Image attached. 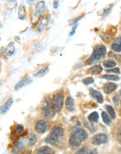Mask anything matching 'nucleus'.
I'll list each match as a JSON object with an SVG mask.
<instances>
[{
	"label": "nucleus",
	"mask_w": 121,
	"mask_h": 154,
	"mask_svg": "<svg viewBox=\"0 0 121 154\" xmlns=\"http://www.w3.org/2000/svg\"><path fill=\"white\" fill-rule=\"evenodd\" d=\"M88 137L87 132L83 129H76L72 132L70 135L69 144L70 147L75 149L80 146L82 142Z\"/></svg>",
	"instance_id": "1"
},
{
	"label": "nucleus",
	"mask_w": 121,
	"mask_h": 154,
	"mask_svg": "<svg viewBox=\"0 0 121 154\" xmlns=\"http://www.w3.org/2000/svg\"><path fill=\"white\" fill-rule=\"evenodd\" d=\"M63 135L64 130L60 126H55L52 128L50 135L46 139L45 142L46 143L56 146L60 143Z\"/></svg>",
	"instance_id": "2"
},
{
	"label": "nucleus",
	"mask_w": 121,
	"mask_h": 154,
	"mask_svg": "<svg viewBox=\"0 0 121 154\" xmlns=\"http://www.w3.org/2000/svg\"><path fill=\"white\" fill-rule=\"evenodd\" d=\"M106 54V48L102 45L95 46L91 56L86 61L87 65H91L95 63H97L104 58Z\"/></svg>",
	"instance_id": "3"
},
{
	"label": "nucleus",
	"mask_w": 121,
	"mask_h": 154,
	"mask_svg": "<svg viewBox=\"0 0 121 154\" xmlns=\"http://www.w3.org/2000/svg\"><path fill=\"white\" fill-rule=\"evenodd\" d=\"M41 109L44 117L47 119H52L56 115L57 112L53 106L52 101L49 97H46L43 100L41 105Z\"/></svg>",
	"instance_id": "4"
},
{
	"label": "nucleus",
	"mask_w": 121,
	"mask_h": 154,
	"mask_svg": "<svg viewBox=\"0 0 121 154\" xmlns=\"http://www.w3.org/2000/svg\"><path fill=\"white\" fill-rule=\"evenodd\" d=\"M64 96L62 92H58L53 96L52 102L57 112L61 111L64 106Z\"/></svg>",
	"instance_id": "5"
},
{
	"label": "nucleus",
	"mask_w": 121,
	"mask_h": 154,
	"mask_svg": "<svg viewBox=\"0 0 121 154\" xmlns=\"http://www.w3.org/2000/svg\"><path fill=\"white\" fill-rule=\"evenodd\" d=\"M108 141L107 135L105 134H97L95 135L92 138V143L95 146H100L107 143Z\"/></svg>",
	"instance_id": "6"
},
{
	"label": "nucleus",
	"mask_w": 121,
	"mask_h": 154,
	"mask_svg": "<svg viewBox=\"0 0 121 154\" xmlns=\"http://www.w3.org/2000/svg\"><path fill=\"white\" fill-rule=\"evenodd\" d=\"M35 130L39 134L46 133L49 129V126L46 121L44 119H39L35 124Z\"/></svg>",
	"instance_id": "7"
},
{
	"label": "nucleus",
	"mask_w": 121,
	"mask_h": 154,
	"mask_svg": "<svg viewBox=\"0 0 121 154\" xmlns=\"http://www.w3.org/2000/svg\"><path fill=\"white\" fill-rule=\"evenodd\" d=\"M32 82V80L30 79V77L28 76H24L22 78L15 86V89L16 91H19L21 88H23L29 84H30Z\"/></svg>",
	"instance_id": "8"
},
{
	"label": "nucleus",
	"mask_w": 121,
	"mask_h": 154,
	"mask_svg": "<svg viewBox=\"0 0 121 154\" xmlns=\"http://www.w3.org/2000/svg\"><path fill=\"white\" fill-rule=\"evenodd\" d=\"M13 103H14L13 99L10 98L1 107V109H0V112H1V114L2 115H4L8 112L11 106H12Z\"/></svg>",
	"instance_id": "9"
},
{
	"label": "nucleus",
	"mask_w": 121,
	"mask_h": 154,
	"mask_svg": "<svg viewBox=\"0 0 121 154\" xmlns=\"http://www.w3.org/2000/svg\"><path fill=\"white\" fill-rule=\"evenodd\" d=\"M90 95L92 96V98L100 103H102L104 101V98L102 95V94L100 92H98L96 90H95L93 89H91L90 91Z\"/></svg>",
	"instance_id": "10"
},
{
	"label": "nucleus",
	"mask_w": 121,
	"mask_h": 154,
	"mask_svg": "<svg viewBox=\"0 0 121 154\" xmlns=\"http://www.w3.org/2000/svg\"><path fill=\"white\" fill-rule=\"evenodd\" d=\"M117 88L116 84L114 83H107L103 86V90L107 94H110L114 92Z\"/></svg>",
	"instance_id": "11"
},
{
	"label": "nucleus",
	"mask_w": 121,
	"mask_h": 154,
	"mask_svg": "<svg viewBox=\"0 0 121 154\" xmlns=\"http://www.w3.org/2000/svg\"><path fill=\"white\" fill-rule=\"evenodd\" d=\"M55 151L52 148L48 146H44L39 148L37 151L36 154H54Z\"/></svg>",
	"instance_id": "12"
},
{
	"label": "nucleus",
	"mask_w": 121,
	"mask_h": 154,
	"mask_svg": "<svg viewBox=\"0 0 121 154\" xmlns=\"http://www.w3.org/2000/svg\"><path fill=\"white\" fill-rule=\"evenodd\" d=\"M112 49L116 52H121V36L117 37L115 42L112 44Z\"/></svg>",
	"instance_id": "13"
},
{
	"label": "nucleus",
	"mask_w": 121,
	"mask_h": 154,
	"mask_svg": "<svg viewBox=\"0 0 121 154\" xmlns=\"http://www.w3.org/2000/svg\"><path fill=\"white\" fill-rule=\"evenodd\" d=\"M65 107L67 111L69 112H73L74 110V103L73 99L71 96H68L66 99Z\"/></svg>",
	"instance_id": "14"
},
{
	"label": "nucleus",
	"mask_w": 121,
	"mask_h": 154,
	"mask_svg": "<svg viewBox=\"0 0 121 154\" xmlns=\"http://www.w3.org/2000/svg\"><path fill=\"white\" fill-rule=\"evenodd\" d=\"M25 146V142L24 140H20L18 142L17 145L15 146L13 150V153L14 154H19L21 151L23 150Z\"/></svg>",
	"instance_id": "15"
},
{
	"label": "nucleus",
	"mask_w": 121,
	"mask_h": 154,
	"mask_svg": "<svg viewBox=\"0 0 121 154\" xmlns=\"http://www.w3.org/2000/svg\"><path fill=\"white\" fill-rule=\"evenodd\" d=\"M46 9V5L44 1H40L37 6L36 7V11H35V15L36 17H38L40 14L42 13Z\"/></svg>",
	"instance_id": "16"
},
{
	"label": "nucleus",
	"mask_w": 121,
	"mask_h": 154,
	"mask_svg": "<svg viewBox=\"0 0 121 154\" xmlns=\"http://www.w3.org/2000/svg\"><path fill=\"white\" fill-rule=\"evenodd\" d=\"M15 50V49L14 44L12 42H10L7 46V47L6 48V49L4 50V54L6 56H11L14 53Z\"/></svg>",
	"instance_id": "17"
},
{
	"label": "nucleus",
	"mask_w": 121,
	"mask_h": 154,
	"mask_svg": "<svg viewBox=\"0 0 121 154\" xmlns=\"http://www.w3.org/2000/svg\"><path fill=\"white\" fill-rule=\"evenodd\" d=\"M104 108L107 111L108 114L110 115V118L113 119L116 118V113L114 111L113 108L110 105H105L104 106Z\"/></svg>",
	"instance_id": "18"
},
{
	"label": "nucleus",
	"mask_w": 121,
	"mask_h": 154,
	"mask_svg": "<svg viewBox=\"0 0 121 154\" xmlns=\"http://www.w3.org/2000/svg\"><path fill=\"white\" fill-rule=\"evenodd\" d=\"M99 114L97 112H93L91 113L89 116H88V119L89 120L90 122L92 123H97L99 119Z\"/></svg>",
	"instance_id": "19"
},
{
	"label": "nucleus",
	"mask_w": 121,
	"mask_h": 154,
	"mask_svg": "<svg viewBox=\"0 0 121 154\" xmlns=\"http://www.w3.org/2000/svg\"><path fill=\"white\" fill-rule=\"evenodd\" d=\"M37 137L35 134L31 133L29 137V145L30 146H33L37 141Z\"/></svg>",
	"instance_id": "20"
},
{
	"label": "nucleus",
	"mask_w": 121,
	"mask_h": 154,
	"mask_svg": "<svg viewBox=\"0 0 121 154\" xmlns=\"http://www.w3.org/2000/svg\"><path fill=\"white\" fill-rule=\"evenodd\" d=\"M26 15V8L24 6L21 5L19 7V10H18V17L21 19H24Z\"/></svg>",
	"instance_id": "21"
},
{
	"label": "nucleus",
	"mask_w": 121,
	"mask_h": 154,
	"mask_svg": "<svg viewBox=\"0 0 121 154\" xmlns=\"http://www.w3.org/2000/svg\"><path fill=\"white\" fill-rule=\"evenodd\" d=\"M102 70H103V69L101 67V65H95L91 68L90 71H91L92 73L96 75V74H98V73H100L102 71Z\"/></svg>",
	"instance_id": "22"
},
{
	"label": "nucleus",
	"mask_w": 121,
	"mask_h": 154,
	"mask_svg": "<svg viewBox=\"0 0 121 154\" xmlns=\"http://www.w3.org/2000/svg\"><path fill=\"white\" fill-rule=\"evenodd\" d=\"M116 63L115 61H114L113 60H108L107 61H105L103 63V65L106 68H114L116 65Z\"/></svg>",
	"instance_id": "23"
},
{
	"label": "nucleus",
	"mask_w": 121,
	"mask_h": 154,
	"mask_svg": "<svg viewBox=\"0 0 121 154\" xmlns=\"http://www.w3.org/2000/svg\"><path fill=\"white\" fill-rule=\"evenodd\" d=\"M101 115H102V119H103V122L108 125L110 124L112 121L110 120V119L107 114L105 112H102Z\"/></svg>",
	"instance_id": "24"
},
{
	"label": "nucleus",
	"mask_w": 121,
	"mask_h": 154,
	"mask_svg": "<svg viewBox=\"0 0 121 154\" xmlns=\"http://www.w3.org/2000/svg\"><path fill=\"white\" fill-rule=\"evenodd\" d=\"M103 78L108 80H112V81H118L120 80L119 76L116 75H104L103 76Z\"/></svg>",
	"instance_id": "25"
},
{
	"label": "nucleus",
	"mask_w": 121,
	"mask_h": 154,
	"mask_svg": "<svg viewBox=\"0 0 121 154\" xmlns=\"http://www.w3.org/2000/svg\"><path fill=\"white\" fill-rule=\"evenodd\" d=\"M112 6H107L106 7H105L104 8H103L101 11H100V15H105V14H108L110 11L112 10Z\"/></svg>",
	"instance_id": "26"
},
{
	"label": "nucleus",
	"mask_w": 121,
	"mask_h": 154,
	"mask_svg": "<svg viewBox=\"0 0 121 154\" xmlns=\"http://www.w3.org/2000/svg\"><path fill=\"white\" fill-rule=\"evenodd\" d=\"M87 153H88V148L86 146H82L75 153V154H87Z\"/></svg>",
	"instance_id": "27"
},
{
	"label": "nucleus",
	"mask_w": 121,
	"mask_h": 154,
	"mask_svg": "<svg viewBox=\"0 0 121 154\" xmlns=\"http://www.w3.org/2000/svg\"><path fill=\"white\" fill-rule=\"evenodd\" d=\"M82 81L85 85H89L94 82V79L92 77H87V78L84 79Z\"/></svg>",
	"instance_id": "28"
},
{
	"label": "nucleus",
	"mask_w": 121,
	"mask_h": 154,
	"mask_svg": "<svg viewBox=\"0 0 121 154\" xmlns=\"http://www.w3.org/2000/svg\"><path fill=\"white\" fill-rule=\"evenodd\" d=\"M47 72H48L47 69H42L41 71H39L37 73H36L35 76H37L38 77H42L43 76H44Z\"/></svg>",
	"instance_id": "29"
},
{
	"label": "nucleus",
	"mask_w": 121,
	"mask_h": 154,
	"mask_svg": "<svg viewBox=\"0 0 121 154\" xmlns=\"http://www.w3.org/2000/svg\"><path fill=\"white\" fill-rule=\"evenodd\" d=\"M100 37H101L102 40L106 42L107 43H108L110 41V36L107 34H104V33H102V34H101L100 35Z\"/></svg>",
	"instance_id": "30"
},
{
	"label": "nucleus",
	"mask_w": 121,
	"mask_h": 154,
	"mask_svg": "<svg viewBox=\"0 0 121 154\" xmlns=\"http://www.w3.org/2000/svg\"><path fill=\"white\" fill-rule=\"evenodd\" d=\"M108 73H120V69L117 68H115V69H108L106 71Z\"/></svg>",
	"instance_id": "31"
},
{
	"label": "nucleus",
	"mask_w": 121,
	"mask_h": 154,
	"mask_svg": "<svg viewBox=\"0 0 121 154\" xmlns=\"http://www.w3.org/2000/svg\"><path fill=\"white\" fill-rule=\"evenodd\" d=\"M113 103L115 105V106L116 107H117L119 105V98L117 96H114L113 97Z\"/></svg>",
	"instance_id": "32"
},
{
	"label": "nucleus",
	"mask_w": 121,
	"mask_h": 154,
	"mask_svg": "<svg viewBox=\"0 0 121 154\" xmlns=\"http://www.w3.org/2000/svg\"><path fill=\"white\" fill-rule=\"evenodd\" d=\"M16 130H17L18 132L19 133V134L23 132V131H24V127H23V126L21 125V124L18 125L17 127H16Z\"/></svg>",
	"instance_id": "33"
},
{
	"label": "nucleus",
	"mask_w": 121,
	"mask_h": 154,
	"mask_svg": "<svg viewBox=\"0 0 121 154\" xmlns=\"http://www.w3.org/2000/svg\"><path fill=\"white\" fill-rule=\"evenodd\" d=\"M77 27H78V24H76V25L74 24V26H73V29H72V30L71 31V32L70 33V36H73L74 34H75V32H76V28Z\"/></svg>",
	"instance_id": "34"
},
{
	"label": "nucleus",
	"mask_w": 121,
	"mask_h": 154,
	"mask_svg": "<svg viewBox=\"0 0 121 154\" xmlns=\"http://www.w3.org/2000/svg\"><path fill=\"white\" fill-rule=\"evenodd\" d=\"M117 137H118V139H119V140L121 141V127L119 129V131H118Z\"/></svg>",
	"instance_id": "35"
},
{
	"label": "nucleus",
	"mask_w": 121,
	"mask_h": 154,
	"mask_svg": "<svg viewBox=\"0 0 121 154\" xmlns=\"http://www.w3.org/2000/svg\"><path fill=\"white\" fill-rule=\"evenodd\" d=\"M89 154H98V152L96 149H95L93 150H92Z\"/></svg>",
	"instance_id": "36"
},
{
	"label": "nucleus",
	"mask_w": 121,
	"mask_h": 154,
	"mask_svg": "<svg viewBox=\"0 0 121 154\" xmlns=\"http://www.w3.org/2000/svg\"><path fill=\"white\" fill-rule=\"evenodd\" d=\"M58 7V2L57 1H54V8L57 9Z\"/></svg>",
	"instance_id": "37"
},
{
	"label": "nucleus",
	"mask_w": 121,
	"mask_h": 154,
	"mask_svg": "<svg viewBox=\"0 0 121 154\" xmlns=\"http://www.w3.org/2000/svg\"><path fill=\"white\" fill-rule=\"evenodd\" d=\"M24 154H32L30 152H26L25 153H24Z\"/></svg>",
	"instance_id": "38"
},
{
	"label": "nucleus",
	"mask_w": 121,
	"mask_h": 154,
	"mask_svg": "<svg viewBox=\"0 0 121 154\" xmlns=\"http://www.w3.org/2000/svg\"><path fill=\"white\" fill-rule=\"evenodd\" d=\"M120 95H121V89H120Z\"/></svg>",
	"instance_id": "39"
}]
</instances>
